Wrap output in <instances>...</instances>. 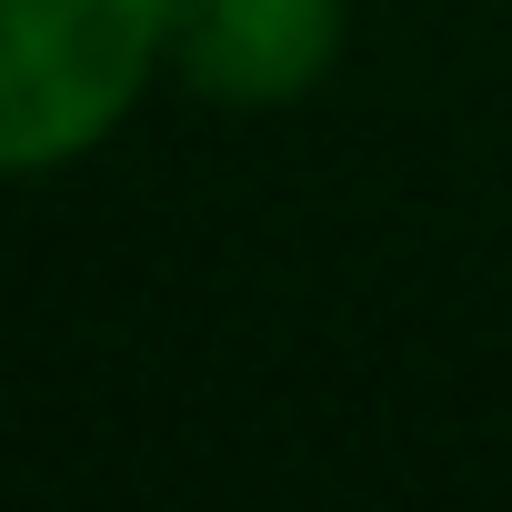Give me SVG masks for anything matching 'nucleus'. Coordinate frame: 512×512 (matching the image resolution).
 <instances>
[{
	"mask_svg": "<svg viewBox=\"0 0 512 512\" xmlns=\"http://www.w3.org/2000/svg\"><path fill=\"white\" fill-rule=\"evenodd\" d=\"M181 51V0H0V171L101 161Z\"/></svg>",
	"mask_w": 512,
	"mask_h": 512,
	"instance_id": "obj_1",
	"label": "nucleus"
},
{
	"mask_svg": "<svg viewBox=\"0 0 512 512\" xmlns=\"http://www.w3.org/2000/svg\"><path fill=\"white\" fill-rule=\"evenodd\" d=\"M352 51V0H181L171 81L221 121L302 111Z\"/></svg>",
	"mask_w": 512,
	"mask_h": 512,
	"instance_id": "obj_2",
	"label": "nucleus"
}]
</instances>
